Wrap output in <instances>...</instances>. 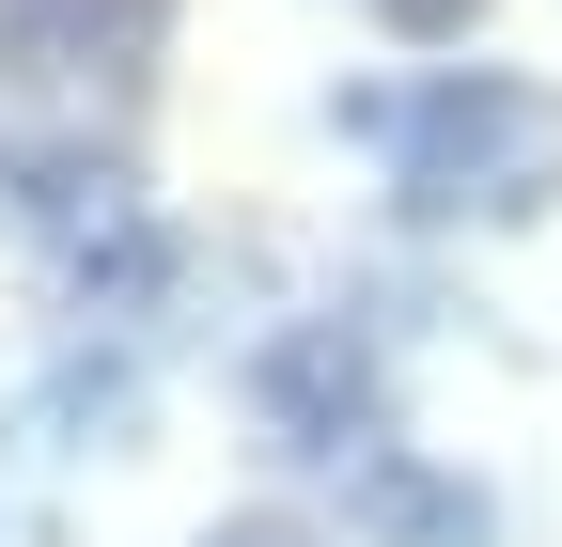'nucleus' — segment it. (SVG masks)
<instances>
[{
	"label": "nucleus",
	"instance_id": "7",
	"mask_svg": "<svg viewBox=\"0 0 562 547\" xmlns=\"http://www.w3.org/2000/svg\"><path fill=\"white\" fill-rule=\"evenodd\" d=\"M203 547H328V532H297V516H220Z\"/></svg>",
	"mask_w": 562,
	"mask_h": 547
},
{
	"label": "nucleus",
	"instance_id": "4",
	"mask_svg": "<svg viewBox=\"0 0 562 547\" xmlns=\"http://www.w3.org/2000/svg\"><path fill=\"white\" fill-rule=\"evenodd\" d=\"M344 516L391 532V547H484V532H501V516H484V485H453V469H422V454H391V438L344 454Z\"/></svg>",
	"mask_w": 562,
	"mask_h": 547
},
{
	"label": "nucleus",
	"instance_id": "3",
	"mask_svg": "<svg viewBox=\"0 0 562 547\" xmlns=\"http://www.w3.org/2000/svg\"><path fill=\"white\" fill-rule=\"evenodd\" d=\"M250 406H266V438H297V454H360V438H391V376H375V345L360 328H281V345L250 360Z\"/></svg>",
	"mask_w": 562,
	"mask_h": 547
},
{
	"label": "nucleus",
	"instance_id": "1",
	"mask_svg": "<svg viewBox=\"0 0 562 547\" xmlns=\"http://www.w3.org/2000/svg\"><path fill=\"white\" fill-rule=\"evenodd\" d=\"M344 125L391 157L406 220H438V235H516V220L562 203V94L547 79H501V63L422 79V94H360Z\"/></svg>",
	"mask_w": 562,
	"mask_h": 547
},
{
	"label": "nucleus",
	"instance_id": "6",
	"mask_svg": "<svg viewBox=\"0 0 562 547\" xmlns=\"http://www.w3.org/2000/svg\"><path fill=\"white\" fill-rule=\"evenodd\" d=\"M32 188H47V157H32V142H0V235H32Z\"/></svg>",
	"mask_w": 562,
	"mask_h": 547
},
{
	"label": "nucleus",
	"instance_id": "5",
	"mask_svg": "<svg viewBox=\"0 0 562 547\" xmlns=\"http://www.w3.org/2000/svg\"><path fill=\"white\" fill-rule=\"evenodd\" d=\"M375 16H391V32H422V47H453V32L484 16V0H375Z\"/></svg>",
	"mask_w": 562,
	"mask_h": 547
},
{
	"label": "nucleus",
	"instance_id": "2",
	"mask_svg": "<svg viewBox=\"0 0 562 547\" xmlns=\"http://www.w3.org/2000/svg\"><path fill=\"white\" fill-rule=\"evenodd\" d=\"M0 79L125 110L140 79H157V0H16V16H0Z\"/></svg>",
	"mask_w": 562,
	"mask_h": 547
}]
</instances>
